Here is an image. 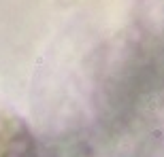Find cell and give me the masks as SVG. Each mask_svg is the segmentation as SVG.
<instances>
[{
	"label": "cell",
	"instance_id": "1",
	"mask_svg": "<svg viewBox=\"0 0 164 157\" xmlns=\"http://www.w3.org/2000/svg\"><path fill=\"white\" fill-rule=\"evenodd\" d=\"M0 157H38L36 142L21 123H0Z\"/></svg>",
	"mask_w": 164,
	"mask_h": 157
}]
</instances>
